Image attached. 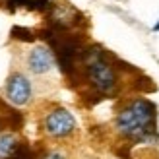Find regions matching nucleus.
<instances>
[{
  "label": "nucleus",
  "mask_w": 159,
  "mask_h": 159,
  "mask_svg": "<svg viewBox=\"0 0 159 159\" xmlns=\"http://www.w3.org/2000/svg\"><path fill=\"white\" fill-rule=\"evenodd\" d=\"M155 107L146 99L132 101L116 116V128L120 134L134 140H144L153 132Z\"/></svg>",
  "instance_id": "f257e3e1"
},
{
  "label": "nucleus",
  "mask_w": 159,
  "mask_h": 159,
  "mask_svg": "<svg viewBox=\"0 0 159 159\" xmlns=\"http://www.w3.org/2000/svg\"><path fill=\"white\" fill-rule=\"evenodd\" d=\"M85 66H87V78H89L91 85L99 93H113L115 91V85H116L115 70L105 58H103V52L99 49L87 51Z\"/></svg>",
  "instance_id": "f03ea898"
},
{
  "label": "nucleus",
  "mask_w": 159,
  "mask_h": 159,
  "mask_svg": "<svg viewBox=\"0 0 159 159\" xmlns=\"http://www.w3.org/2000/svg\"><path fill=\"white\" fill-rule=\"evenodd\" d=\"M76 128V120L74 116L64 109H57L45 118V130L49 136L54 138H64L68 134H72Z\"/></svg>",
  "instance_id": "7ed1b4c3"
},
{
  "label": "nucleus",
  "mask_w": 159,
  "mask_h": 159,
  "mask_svg": "<svg viewBox=\"0 0 159 159\" xmlns=\"http://www.w3.org/2000/svg\"><path fill=\"white\" fill-rule=\"evenodd\" d=\"M6 95L14 105H25L31 97V84L23 74H14L6 84Z\"/></svg>",
  "instance_id": "20e7f679"
},
{
  "label": "nucleus",
  "mask_w": 159,
  "mask_h": 159,
  "mask_svg": "<svg viewBox=\"0 0 159 159\" xmlns=\"http://www.w3.org/2000/svg\"><path fill=\"white\" fill-rule=\"evenodd\" d=\"M27 64L33 74H45L52 68L54 57H52L51 49H47V47H35L27 58Z\"/></svg>",
  "instance_id": "39448f33"
},
{
  "label": "nucleus",
  "mask_w": 159,
  "mask_h": 159,
  "mask_svg": "<svg viewBox=\"0 0 159 159\" xmlns=\"http://www.w3.org/2000/svg\"><path fill=\"white\" fill-rule=\"evenodd\" d=\"M18 149V138L12 132H0V159H10Z\"/></svg>",
  "instance_id": "423d86ee"
},
{
  "label": "nucleus",
  "mask_w": 159,
  "mask_h": 159,
  "mask_svg": "<svg viewBox=\"0 0 159 159\" xmlns=\"http://www.w3.org/2000/svg\"><path fill=\"white\" fill-rule=\"evenodd\" d=\"M8 4L12 6H27L31 10H41L47 6V0H8Z\"/></svg>",
  "instance_id": "0eeeda50"
},
{
  "label": "nucleus",
  "mask_w": 159,
  "mask_h": 159,
  "mask_svg": "<svg viewBox=\"0 0 159 159\" xmlns=\"http://www.w3.org/2000/svg\"><path fill=\"white\" fill-rule=\"evenodd\" d=\"M43 159H66V155H64V153H60V152H49Z\"/></svg>",
  "instance_id": "6e6552de"
},
{
  "label": "nucleus",
  "mask_w": 159,
  "mask_h": 159,
  "mask_svg": "<svg viewBox=\"0 0 159 159\" xmlns=\"http://www.w3.org/2000/svg\"><path fill=\"white\" fill-rule=\"evenodd\" d=\"M153 29H155V31H159V23H157V25H155V27H153Z\"/></svg>",
  "instance_id": "1a4fd4ad"
}]
</instances>
